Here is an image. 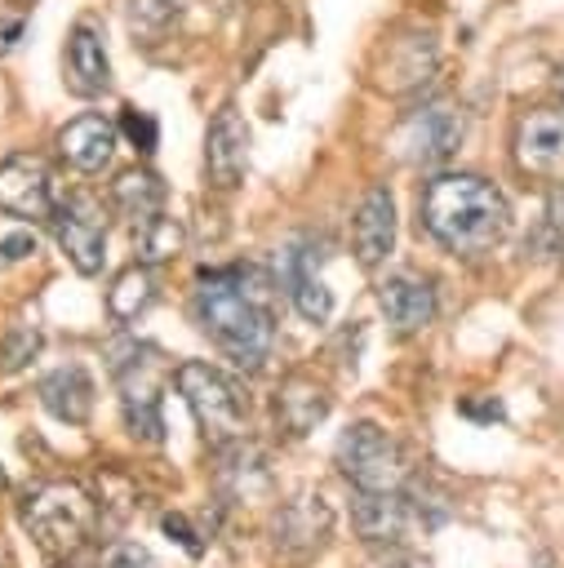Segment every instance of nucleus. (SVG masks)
I'll use <instances>...</instances> for the list:
<instances>
[{"label": "nucleus", "mask_w": 564, "mask_h": 568, "mask_svg": "<svg viewBox=\"0 0 564 568\" xmlns=\"http://www.w3.org/2000/svg\"><path fill=\"white\" fill-rule=\"evenodd\" d=\"M53 235H58V248L67 253V262L80 275H98L102 271V262H107V213H102V204L93 195L75 191L67 200H58Z\"/></svg>", "instance_id": "nucleus-8"}, {"label": "nucleus", "mask_w": 564, "mask_h": 568, "mask_svg": "<svg viewBox=\"0 0 564 568\" xmlns=\"http://www.w3.org/2000/svg\"><path fill=\"white\" fill-rule=\"evenodd\" d=\"M191 315L213 337L222 355H231L240 368H262L275 346V315L266 280L240 266L204 271L191 288Z\"/></svg>", "instance_id": "nucleus-1"}, {"label": "nucleus", "mask_w": 564, "mask_h": 568, "mask_svg": "<svg viewBox=\"0 0 564 568\" xmlns=\"http://www.w3.org/2000/svg\"><path fill=\"white\" fill-rule=\"evenodd\" d=\"M555 89H560V98H564V67H560V75H555Z\"/></svg>", "instance_id": "nucleus-31"}, {"label": "nucleus", "mask_w": 564, "mask_h": 568, "mask_svg": "<svg viewBox=\"0 0 564 568\" xmlns=\"http://www.w3.org/2000/svg\"><path fill=\"white\" fill-rule=\"evenodd\" d=\"M22 524L49 559H71L98 528V501L67 479H44L22 493Z\"/></svg>", "instance_id": "nucleus-3"}, {"label": "nucleus", "mask_w": 564, "mask_h": 568, "mask_svg": "<svg viewBox=\"0 0 564 568\" xmlns=\"http://www.w3.org/2000/svg\"><path fill=\"white\" fill-rule=\"evenodd\" d=\"M40 404L58 417V422H84L93 413V377L80 368V364H67V368H53L44 382H40Z\"/></svg>", "instance_id": "nucleus-21"}, {"label": "nucleus", "mask_w": 564, "mask_h": 568, "mask_svg": "<svg viewBox=\"0 0 564 568\" xmlns=\"http://www.w3.org/2000/svg\"><path fill=\"white\" fill-rule=\"evenodd\" d=\"M142 244V262H169L182 248V226L173 217H155L147 231H138Z\"/></svg>", "instance_id": "nucleus-24"}, {"label": "nucleus", "mask_w": 564, "mask_h": 568, "mask_svg": "<svg viewBox=\"0 0 564 568\" xmlns=\"http://www.w3.org/2000/svg\"><path fill=\"white\" fill-rule=\"evenodd\" d=\"M102 568H160V564L151 559L147 546H138V541H115V546L102 555Z\"/></svg>", "instance_id": "nucleus-28"}, {"label": "nucleus", "mask_w": 564, "mask_h": 568, "mask_svg": "<svg viewBox=\"0 0 564 568\" xmlns=\"http://www.w3.org/2000/svg\"><path fill=\"white\" fill-rule=\"evenodd\" d=\"M338 470L360 488V493H400L409 484V457L395 435H386L373 422H355L338 439Z\"/></svg>", "instance_id": "nucleus-5"}, {"label": "nucleus", "mask_w": 564, "mask_h": 568, "mask_svg": "<svg viewBox=\"0 0 564 568\" xmlns=\"http://www.w3.org/2000/svg\"><path fill=\"white\" fill-rule=\"evenodd\" d=\"M173 382H178L187 408L195 413V422H200V430H204V439L213 448L244 439V430H249V399H244L235 377H226L222 368H213L204 359H187V364H178Z\"/></svg>", "instance_id": "nucleus-4"}, {"label": "nucleus", "mask_w": 564, "mask_h": 568, "mask_svg": "<svg viewBox=\"0 0 564 568\" xmlns=\"http://www.w3.org/2000/svg\"><path fill=\"white\" fill-rule=\"evenodd\" d=\"M373 568H431V564L417 550H409V546H386V555Z\"/></svg>", "instance_id": "nucleus-29"}, {"label": "nucleus", "mask_w": 564, "mask_h": 568, "mask_svg": "<svg viewBox=\"0 0 564 568\" xmlns=\"http://www.w3.org/2000/svg\"><path fill=\"white\" fill-rule=\"evenodd\" d=\"M0 209L22 217V222H40V217H53L58 200H53V173L40 155H9L0 164Z\"/></svg>", "instance_id": "nucleus-12"}, {"label": "nucleus", "mask_w": 564, "mask_h": 568, "mask_svg": "<svg viewBox=\"0 0 564 568\" xmlns=\"http://www.w3.org/2000/svg\"><path fill=\"white\" fill-rule=\"evenodd\" d=\"M36 253V231L31 226H0V266L22 262Z\"/></svg>", "instance_id": "nucleus-27"}, {"label": "nucleus", "mask_w": 564, "mask_h": 568, "mask_svg": "<svg viewBox=\"0 0 564 568\" xmlns=\"http://www.w3.org/2000/svg\"><path fill=\"white\" fill-rule=\"evenodd\" d=\"M377 306H382L386 324L400 337H413V333H422L435 320V288H431V280H422L413 271H400V275H386L382 280Z\"/></svg>", "instance_id": "nucleus-16"}, {"label": "nucleus", "mask_w": 564, "mask_h": 568, "mask_svg": "<svg viewBox=\"0 0 564 568\" xmlns=\"http://www.w3.org/2000/svg\"><path fill=\"white\" fill-rule=\"evenodd\" d=\"M0 488H4V470H0Z\"/></svg>", "instance_id": "nucleus-32"}, {"label": "nucleus", "mask_w": 564, "mask_h": 568, "mask_svg": "<svg viewBox=\"0 0 564 568\" xmlns=\"http://www.w3.org/2000/svg\"><path fill=\"white\" fill-rule=\"evenodd\" d=\"M115 377H120V408H124V426L155 444L164 435V413H160V390H164V368L160 355L151 346H133L129 342V359H115Z\"/></svg>", "instance_id": "nucleus-6"}, {"label": "nucleus", "mask_w": 564, "mask_h": 568, "mask_svg": "<svg viewBox=\"0 0 564 568\" xmlns=\"http://www.w3.org/2000/svg\"><path fill=\"white\" fill-rule=\"evenodd\" d=\"M120 129H124V138H129L138 151H155V142H160L155 115H147V111H138V106H124V115H120Z\"/></svg>", "instance_id": "nucleus-26"}, {"label": "nucleus", "mask_w": 564, "mask_h": 568, "mask_svg": "<svg viewBox=\"0 0 564 568\" xmlns=\"http://www.w3.org/2000/svg\"><path fill=\"white\" fill-rule=\"evenodd\" d=\"M164 532H169V537H178V541L187 546V555H200V537L187 528V519H182V515H164Z\"/></svg>", "instance_id": "nucleus-30"}, {"label": "nucleus", "mask_w": 564, "mask_h": 568, "mask_svg": "<svg viewBox=\"0 0 564 568\" xmlns=\"http://www.w3.org/2000/svg\"><path fill=\"white\" fill-rule=\"evenodd\" d=\"M351 244H355V257L364 266H377L395 248V200H391L386 186H373L360 200L355 226H351Z\"/></svg>", "instance_id": "nucleus-17"}, {"label": "nucleus", "mask_w": 564, "mask_h": 568, "mask_svg": "<svg viewBox=\"0 0 564 568\" xmlns=\"http://www.w3.org/2000/svg\"><path fill=\"white\" fill-rule=\"evenodd\" d=\"M417 213L422 226L462 257H480L493 244H502V235L511 231V204L506 195L475 178V173H440L422 186L417 195Z\"/></svg>", "instance_id": "nucleus-2"}, {"label": "nucleus", "mask_w": 564, "mask_h": 568, "mask_svg": "<svg viewBox=\"0 0 564 568\" xmlns=\"http://www.w3.org/2000/svg\"><path fill=\"white\" fill-rule=\"evenodd\" d=\"M62 568H71V564H62Z\"/></svg>", "instance_id": "nucleus-33"}, {"label": "nucleus", "mask_w": 564, "mask_h": 568, "mask_svg": "<svg viewBox=\"0 0 564 568\" xmlns=\"http://www.w3.org/2000/svg\"><path fill=\"white\" fill-rule=\"evenodd\" d=\"M515 164L520 173L537 178V182H555L564 186V111L555 106H533L515 120Z\"/></svg>", "instance_id": "nucleus-9"}, {"label": "nucleus", "mask_w": 564, "mask_h": 568, "mask_svg": "<svg viewBox=\"0 0 564 568\" xmlns=\"http://www.w3.org/2000/svg\"><path fill=\"white\" fill-rule=\"evenodd\" d=\"M244 164H249V124L235 106H222L204 133V169H209V182L231 191L240 178H244Z\"/></svg>", "instance_id": "nucleus-15"}, {"label": "nucleus", "mask_w": 564, "mask_h": 568, "mask_svg": "<svg viewBox=\"0 0 564 568\" xmlns=\"http://www.w3.org/2000/svg\"><path fill=\"white\" fill-rule=\"evenodd\" d=\"M395 142H400V155H404L409 164H440V160H449V155L457 151V142H462V115H457L449 102H426V106H417V111L400 124Z\"/></svg>", "instance_id": "nucleus-13"}, {"label": "nucleus", "mask_w": 564, "mask_h": 568, "mask_svg": "<svg viewBox=\"0 0 564 568\" xmlns=\"http://www.w3.org/2000/svg\"><path fill=\"white\" fill-rule=\"evenodd\" d=\"M329 417V395H324V386L320 382H311V377H289L280 390H275V422L289 430V435H306V430H315L320 422Z\"/></svg>", "instance_id": "nucleus-22"}, {"label": "nucleus", "mask_w": 564, "mask_h": 568, "mask_svg": "<svg viewBox=\"0 0 564 568\" xmlns=\"http://www.w3.org/2000/svg\"><path fill=\"white\" fill-rule=\"evenodd\" d=\"M271 550L284 559V564H311L324 546H329V532H333V510L320 493H298L293 501H284L275 515H271Z\"/></svg>", "instance_id": "nucleus-7"}, {"label": "nucleus", "mask_w": 564, "mask_h": 568, "mask_svg": "<svg viewBox=\"0 0 564 568\" xmlns=\"http://www.w3.org/2000/svg\"><path fill=\"white\" fill-rule=\"evenodd\" d=\"M324 244L315 235H298L284 244L280 253V280H284V293L293 297L298 315L311 320V324H324L333 315V293L329 284L320 280V266H324Z\"/></svg>", "instance_id": "nucleus-10"}, {"label": "nucleus", "mask_w": 564, "mask_h": 568, "mask_svg": "<svg viewBox=\"0 0 564 568\" xmlns=\"http://www.w3.org/2000/svg\"><path fill=\"white\" fill-rule=\"evenodd\" d=\"M151 302H155V275H151V266H129L111 284V293H107V306H111L115 320H138Z\"/></svg>", "instance_id": "nucleus-23"}, {"label": "nucleus", "mask_w": 564, "mask_h": 568, "mask_svg": "<svg viewBox=\"0 0 564 568\" xmlns=\"http://www.w3.org/2000/svg\"><path fill=\"white\" fill-rule=\"evenodd\" d=\"M62 80L75 98H98V93L111 89V58H107V44H102V27L93 18H80L67 36Z\"/></svg>", "instance_id": "nucleus-14"}, {"label": "nucleus", "mask_w": 564, "mask_h": 568, "mask_svg": "<svg viewBox=\"0 0 564 568\" xmlns=\"http://www.w3.org/2000/svg\"><path fill=\"white\" fill-rule=\"evenodd\" d=\"M111 204L133 231H147L155 217H164V182L151 169H124L111 182Z\"/></svg>", "instance_id": "nucleus-20"}, {"label": "nucleus", "mask_w": 564, "mask_h": 568, "mask_svg": "<svg viewBox=\"0 0 564 568\" xmlns=\"http://www.w3.org/2000/svg\"><path fill=\"white\" fill-rule=\"evenodd\" d=\"M537 248L551 257H564V186H555V195L546 200V213L537 226Z\"/></svg>", "instance_id": "nucleus-25"}, {"label": "nucleus", "mask_w": 564, "mask_h": 568, "mask_svg": "<svg viewBox=\"0 0 564 568\" xmlns=\"http://www.w3.org/2000/svg\"><path fill=\"white\" fill-rule=\"evenodd\" d=\"M351 524L369 546H404L417 524L435 528V519L422 515V506H413V497H404V488L400 493H360L351 506Z\"/></svg>", "instance_id": "nucleus-11"}, {"label": "nucleus", "mask_w": 564, "mask_h": 568, "mask_svg": "<svg viewBox=\"0 0 564 568\" xmlns=\"http://www.w3.org/2000/svg\"><path fill=\"white\" fill-rule=\"evenodd\" d=\"M115 138H120V133H115L111 120H102V115H80V120H71V124L58 133V151H62V160H67L71 169L98 173V169L111 164Z\"/></svg>", "instance_id": "nucleus-18"}, {"label": "nucleus", "mask_w": 564, "mask_h": 568, "mask_svg": "<svg viewBox=\"0 0 564 568\" xmlns=\"http://www.w3.org/2000/svg\"><path fill=\"white\" fill-rule=\"evenodd\" d=\"M218 462H222L218 466V484H222V493L231 501H253V497H262L271 488V466H266L262 448L235 439V444L218 448Z\"/></svg>", "instance_id": "nucleus-19"}]
</instances>
